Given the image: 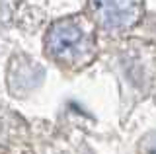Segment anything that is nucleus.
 <instances>
[{"instance_id":"nucleus-1","label":"nucleus","mask_w":156,"mask_h":154,"mask_svg":"<svg viewBox=\"0 0 156 154\" xmlns=\"http://www.w3.org/2000/svg\"><path fill=\"white\" fill-rule=\"evenodd\" d=\"M101 8L113 22H125L139 10V0H101Z\"/></svg>"}]
</instances>
